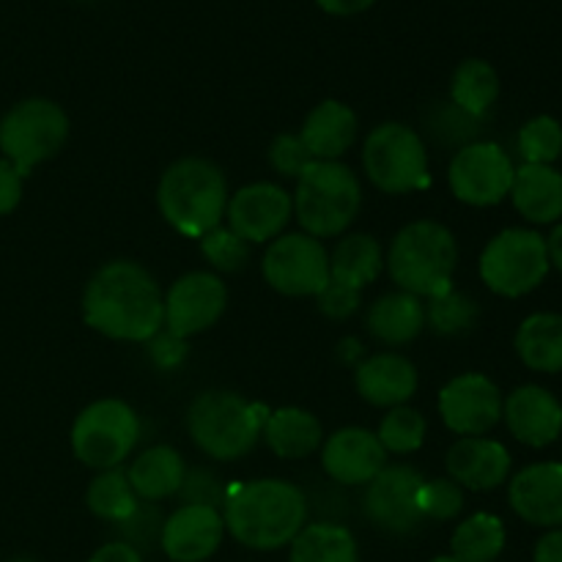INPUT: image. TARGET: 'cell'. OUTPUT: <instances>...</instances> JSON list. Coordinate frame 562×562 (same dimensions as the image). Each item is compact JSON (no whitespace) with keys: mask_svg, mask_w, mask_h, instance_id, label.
I'll return each mask as SVG.
<instances>
[{"mask_svg":"<svg viewBox=\"0 0 562 562\" xmlns=\"http://www.w3.org/2000/svg\"><path fill=\"white\" fill-rule=\"evenodd\" d=\"M82 318L110 340L148 344L162 329L165 294L157 278L137 261H110L82 291Z\"/></svg>","mask_w":562,"mask_h":562,"instance_id":"1","label":"cell"},{"mask_svg":"<svg viewBox=\"0 0 562 562\" xmlns=\"http://www.w3.org/2000/svg\"><path fill=\"white\" fill-rule=\"evenodd\" d=\"M220 514L225 530L241 547L274 552L300 536L307 521V499L296 483L261 477L231 488Z\"/></svg>","mask_w":562,"mask_h":562,"instance_id":"2","label":"cell"},{"mask_svg":"<svg viewBox=\"0 0 562 562\" xmlns=\"http://www.w3.org/2000/svg\"><path fill=\"white\" fill-rule=\"evenodd\" d=\"M228 179L212 159L181 157L165 168L157 184L159 214L181 236L201 239L223 225L228 209Z\"/></svg>","mask_w":562,"mask_h":562,"instance_id":"3","label":"cell"},{"mask_svg":"<svg viewBox=\"0 0 562 562\" xmlns=\"http://www.w3.org/2000/svg\"><path fill=\"white\" fill-rule=\"evenodd\" d=\"M390 278L398 291L415 296H439L453 289L459 267V245L448 225L437 220H417L395 234L384 258Z\"/></svg>","mask_w":562,"mask_h":562,"instance_id":"4","label":"cell"},{"mask_svg":"<svg viewBox=\"0 0 562 562\" xmlns=\"http://www.w3.org/2000/svg\"><path fill=\"white\" fill-rule=\"evenodd\" d=\"M269 409L231 390H206L187 409V431L203 456L239 461L256 450Z\"/></svg>","mask_w":562,"mask_h":562,"instance_id":"5","label":"cell"},{"mask_svg":"<svg viewBox=\"0 0 562 562\" xmlns=\"http://www.w3.org/2000/svg\"><path fill=\"white\" fill-rule=\"evenodd\" d=\"M294 217L316 239L344 236L362 206V184L344 162H311L296 179Z\"/></svg>","mask_w":562,"mask_h":562,"instance_id":"6","label":"cell"},{"mask_svg":"<svg viewBox=\"0 0 562 562\" xmlns=\"http://www.w3.org/2000/svg\"><path fill=\"white\" fill-rule=\"evenodd\" d=\"M69 137V115L53 99H22L0 119V151L25 179L36 165L47 162Z\"/></svg>","mask_w":562,"mask_h":562,"instance_id":"7","label":"cell"},{"mask_svg":"<svg viewBox=\"0 0 562 562\" xmlns=\"http://www.w3.org/2000/svg\"><path fill=\"white\" fill-rule=\"evenodd\" d=\"M362 170L376 190L406 195L428 187V151L412 126L384 121L362 143Z\"/></svg>","mask_w":562,"mask_h":562,"instance_id":"8","label":"cell"},{"mask_svg":"<svg viewBox=\"0 0 562 562\" xmlns=\"http://www.w3.org/2000/svg\"><path fill=\"white\" fill-rule=\"evenodd\" d=\"M140 439V420L121 398L88 404L71 426V453L91 470H115L124 464Z\"/></svg>","mask_w":562,"mask_h":562,"instance_id":"9","label":"cell"},{"mask_svg":"<svg viewBox=\"0 0 562 562\" xmlns=\"http://www.w3.org/2000/svg\"><path fill=\"white\" fill-rule=\"evenodd\" d=\"M547 239L536 231L505 228L483 247L481 280L499 296H525L536 291L549 274Z\"/></svg>","mask_w":562,"mask_h":562,"instance_id":"10","label":"cell"},{"mask_svg":"<svg viewBox=\"0 0 562 562\" xmlns=\"http://www.w3.org/2000/svg\"><path fill=\"white\" fill-rule=\"evenodd\" d=\"M269 289L283 296H318L329 283V252L311 234H283L269 241L261 261Z\"/></svg>","mask_w":562,"mask_h":562,"instance_id":"11","label":"cell"},{"mask_svg":"<svg viewBox=\"0 0 562 562\" xmlns=\"http://www.w3.org/2000/svg\"><path fill=\"white\" fill-rule=\"evenodd\" d=\"M514 173V162L497 143L472 140L450 159L448 184L467 206H497L510 195Z\"/></svg>","mask_w":562,"mask_h":562,"instance_id":"12","label":"cell"},{"mask_svg":"<svg viewBox=\"0 0 562 562\" xmlns=\"http://www.w3.org/2000/svg\"><path fill=\"white\" fill-rule=\"evenodd\" d=\"M426 483L420 470L409 464H387L362 494V514L376 530L390 536H409L420 530L423 519L417 492Z\"/></svg>","mask_w":562,"mask_h":562,"instance_id":"13","label":"cell"},{"mask_svg":"<svg viewBox=\"0 0 562 562\" xmlns=\"http://www.w3.org/2000/svg\"><path fill=\"white\" fill-rule=\"evenodd\" d=\"M228 289L214 272H187L165 291L162 327L176 338H195L223 318Z\"/></svg>","mask_w":562,"mask_h":562,"instance_id":"14","label":"cell"},{"mask_svg":"<svg viewBox=\"0 0 562 562\" xmlns=\"http://www.w3.org/2000/svg\"><path fill=\"white\" fill-rule=\"evenodd\" d=\"M503 393L483 373H461L439 390V417L459 437H486L503 420Z\"/></svg>","mask_w":562,"mask_h":562,"instance_id":"15","label":"cell"},{"mask_svg":"<svg viewBox=\"0 0 562 562\" xmlns=\"http://www.w3.org/2000/svg\"><path fill=\"white\" fill-rule=\"evenodd\" d=\"M294 217V201L291 192L274 181H256L228 198L225 220L234 234L250 245H263L283 234L289 220Z\"/></svg>","mask_w":562,"mask_h":562,"instance_id":"16","label":"cell"},{"mask_svg":"<svg viewBox=\"0 0 562 562\" xmlns=\"http://www.w3.org/2000/svg\"><path fill=\"white\" fill-rule=\"evenodd\" d=\"M322 467L338 486H368L387 467V450L368 428L346 426L324 439Z\"/></svg>","mask_w":562,"mask_h":562,"instance_id":"17","label":"cell"},{"mask_svg":"<svg viewBox=\"0 0 562 562\" xmlns=\"http://www.w3.org/2000/svg\"><path fill=\"white\" fill-rule=\"evenodd\" d=\"M225 521L209 505H181L165 519L159 547L173 562H203L220 549Z\"/></svg>","mask_w":562,"mask_h":562,"instance_id":"18","label":"cell"},{"mask_svg":"<svg viewBox=\"0 0 562 562\" xmlns=\"http://www.w3.org/2000/svg\"><path fill=\"white\" fill-rule=\"evenodd\" d=\"M510 508L527 525L562 527V461H541L516 472L508 488Z\"/></svg>","mask_w":562,"mask_h":562,"instance_id":"19","label":"cell"},{"mask_svg":"<svg viewBox=\"0 0 562 562\" xmlns=\"http://www.w3.org/2000/svg\"><path fill=\"white\" fill-rule=\"evenodd\" d=\"M510 453L503 442L488 437H461L445 456L448 477L470 492H492L510 475Z\"/></svg>","mask_w":562,"mask_h":562,"instance_id":"20","label":"cell"},{"mask_svg":"<svg viewBox=\"0 0 562 562\" xmlns=\"http://www.w3.org/2000/svg\"><path fill=\"white\" fill-rule=\"evenodd\" d=\"M503 420L521 445L547 448L562 434V404L547 387L525 384L503 401Z\"/></svg>","mask_w":562,"mask_h":562,"instance_id":"21","label":"cell"},{"mask_svg":"<svg viewBox=\"0 0 562 562\" xmlns=\"http://www.w3.org/2000/svg\"><path fill=\"white\" fill-rule=\"evenodd\" d=\"M417 368L409 357L398 351H379L357 366L355 384L362 401L379 409L406 406V401L417 393Z\"/></svg>","mask_w":562,"mask_h":562,"instance_id":"22","label":"cell"},{"mask_svg":"<svg viewBox=\"0 0 562 562\" xmlns=\"http://www.w3.org/2000/svg\"><path fill=\"white\" fill-rule=\"evenodd\" d=\"M357 115L338 99H324L305 115L300 137L316 162H340L357 140Z\"/></svg>","mask_w":562,"mask_h":562,"instance_id":"23","label":"cell"},{"mask_svg":"<svg viewBox=\"0 0 562 562\" xmlns=\"http://www.w3.org/2000/svg\"><path fill=\"white\" fill-rule=\"evenodd\" d=\"M510 201L530 223H558L562 217V173L552 165H521L514 173Z\"/></svg>","mask_w":562,"mask_h":562,"instance_id":"24","label":"cell"},{"mask_svg":"<svg viewBox=\"0 0 562 562\" xmlns=\"http://www.w3.org/2000/svg\"><path fill=\"white\" fill-rule=\"evenodd\" d=\"M261 439L278 459L300 461L322 450L324 428L313 412L302 406H283V409L269 412Z\"/></svg>","mask_w":562,"mask_h":562,"instance_id":"25","label":"cell"},{"mask_svg":"<svg viewBox=\"0 0 562 562\" xmlns=\"http://www.w3.org/2000/svg\"><path fill=\"white\" fill-rule=\"evenodd\" d=\"M368 333L384 346H406L426 329V305L420 296L393 291L379 296L368 311Z\"/></svg>","mask_w":562,"mask_h":562,"instance_id":"26","label":"cell"},{"mask_svg":"<svg viewBox=\"0 0 562 562\" xmlns=\"http://www.w3.org/2000/svg\"><path fill=\"white\" fill-rule=\"evenodd\" d=\"M184 475V459L170 445H154V448L143 450L126 470V477L143 503H159V499L179 494Z\"/></svg>","mask_w":562,"mask_h":562,"instance_id":"27","label":"cell"},{"mask_svg":"<svg viewBox=\"0 0 562 562\" xmlns=\"http://www.w3.org/2000/svg\"><path fill=\"white\" fill-rule=\"evenodd\" d=\"M384 250L376 236L349 234L329 252V280L362 291L382 274Z\"/></svg>","mask_w":562,"mask_h":562,"instance_id":"28","label":"cell"},{"mask_svg":"<svg viewBox=\"0 0 562 562\" xmlns=\"http://www.w3.org/2000/svg\"><path fill=\"white\" fill-rule=\"evenodd\" d=\"M516 355L530 371H562V316L560 313H532L516 329Z\"/></svg>","mask_w":562,"mask_h":562,"instance_id":"29","label":"cell"},{"mask_svg":"<svg viewBox=\"0 0 562 562\" xmlns=\"http://www.w3.org/2000/svg\"><path fill=\"white\" fill-rule=\"evenodd\" d=\"M291 562H360L349 527L335 521L305 525L291 541Z\"/></svg>","mask_w":562,"mask_h":562,"instance_id":"30","label":"cell"},{"mask_svg":"<svg viewBox=\"0 0 562 562\" xmlns=\"http://www.w3.org/2000/svg\"><path fill=\"white\" fill-rule=\"evenodd\" d=\"M499 97V75L488 60L470 58L453 71L450 99L472 119H483Z\"/></svg>","mask_w":562,"mask_h":562,"instance_id":"31","label":"cell"},{"mask_svg":"<svg viewBox=\"0 0 562 562\" xmlns=\"http://www.w3.org/2000/svg\"><path fill=\"white\" fill-rule=\"evenodd\" d=\"M86 503L88 510H91L97 519L121 525V521H126L135 514L137 505H140V497H137L135 488H132L126 470L115 467V470H102L91 483H88Z\"/></svg>","mask_w":562,"mask_h":562,"instance_id":"32","label":"cell"},{"mask_svg":"<svg viewBox=\"0 0 562 562\" xmlns=\"http://www.w3.org/2000/svg\"><path fill=\"white\" fill-rule=\"evenodd\" d=\"M453 558L459 562H494L505 549V525L494 514H475L456 527Z\"/></svg>","mask_w":562,"mask_h":562,"instance_id":"33","label":"cell"},{"mask_svg":"<svg viewBox=\"0 0 562 562\" xmlns=\"http://www.w3.org/2000/svg\"><path fill=\"white\" fill-rule=\"evenodd\" d=\"M426 431H428V423L420 412L412 409V406H395V409H390L387 415L382 417L376 437L387 453L409 456L423 448V442H426Z\"/></svg>","mask_w":562,"mask_h":562,"instance_id":"34","label":"cell"},{"mask_svg":"<svg viewBox=\"0 0 562 562\" xmlns=\"http://www.w3.org/2000/svg\"><path fill=\"white\" fill-rule=\"evenodd\" d=\"M477 316H481V311H477L475 302L453 289L439 296H431V302L426 305V324L434 333L448 335V338L470 333L475 327Z\"/></svg>","mask_w":562,"mask_h":562,"instance_id":"35","label":"cell"},{"mask_svg":"<svg viewBox=\"0 0 562 562\" xmlns=\"http://www.w3.org/2000/svg\"><path fill=\"white\" fill-rule=\"evenodd\" d=\"M525 165H552L562 154V124L552 115H536L519 132Z\"/></svg>","mask_w":562,"mask_h":562,"instance_id":"36","label":"cell"},{"mask_svg":"<svg viewBox=\"0 0 562 562\" xmlns=\"http://www.w3.org/2000/svg\"><path fill=\"white\" fill-rule=\"evenodd\" d=\"M201 252L217 272H241L250 263L252 245L241 239L228 225H217L201 236Z\"/></svg>","mask_w":562,"mask_h":562,"instance_id":"37","label":"cell"},{"mask_svg":"<svg viewBox=\"0 0 562 562\" xmlns=\"http://www.w3.org/2000/svg\"><path fill=\"white\" fill-rule=\"evenodd\" d=\"M417 505H420L423 519L450 521L464 510V488L450 477H434L426 481L417 492Z\"/></svg>","mask_w":562,"mask_h":562,"instance_id":"38","label":"cell"},{"mask_svg":"<svg viewBox=\"0 0 562 562\" xmlns=\"http://www.w3.org/2000/svg\"><path fill=\"white\" fill-rule=\"evenodd\" d=\"M311 162H316V159H313L311 151L305 148L300 132H296V135L294 132H283V135L274 137L272 146H269V165H272L280 176H285V179H300Z\"/></svg>","mask_w":562,"mask_h":562,"instance_id":"39","label":"cell"},{"mask_svg":"<svg viewBox=\"0 0 562 562\" xmlns=\"http://www.w3.org/2000/svg\"><path fill=\"white\" fill-rule=\"evenodd\" d=\"M179 497L184 505H209V508L220 510V505H225V497H228V488L223 486V481L212 470L192 467V470H187Z\"/></svg>","mask_w":562,"mask_h":562,"instance_id":"40","label":"cell"},{"mask_svg":"<svg viewBox=\"0 0 562 562\" xmlns=\"http://www.w3.org/2000/svg\"><path fill=\"white\" fill-rule=\"evenodd\" d=\"M360 300L362 291H355L349 285H340L335 280H329L322 294L316 296V305L327 318H349L360 307Z\"/></svg>","mask_w":562,"mask_h":562,"instance_id":"41","label":"cell"},{"mask_svg":"<svg viewBox=\"0 0 562 562\" xmlns=\"http://www.w3.org/2000/svg\"><path fill=\"white\" fill-rule=\"evenodd\" d=\"M148 344H151V360L157 362L159 368H176L187 355L184 338H176V335H170L168 329H165V333L159 329Z\"/></svg>","mask_w":562,"mask_h":562,"instance_id":"42","label":"cell"},{"mask_svg":"<svg viewBox=\"0 0 562 562\" xmlns=\"http://www.w3.org/2000/svg\"><path fill=\"white\" fill-rule=\"evenodd\" d=\"M22 201V176L9 159L0 157V217L14 212Z\"/></svg>","mask_w":562,"mask_h":562,"instance_id":"43","label":"cell"},{"mask_svg":"<svg viewBox=\"0 0 562 562\" xmlns=\"http://www.w3.org/2000/svg\"><path fill=\"white\" fill-rule=\"evenodd\" d=\"M88 562H143V554L137 552L132 543L113 541V543H104V547H99Z\"/></svg>","mask_w":562,"mask_h":562,"instance_id":"44","label":"cell"},{"mask_svg":"<svg viewBox=\"0 0 562 562\" xmlns=\"http://www.w3.org/2000/svg\"><path fill=\"white\" fill-rule=\"evenodd\" d=\"M316 3L318 9L327 11V14L333 16H355L371 9L376 0H316Z\"/></svg>","mask_w":562,"mask_h":562,"instance_id":"45","label":"cell"},{"mask_svg":"<svg viewBox=\"0 0 562 562\" xmlns=\"http://www.w3.org/2000/svg\"><path fill=\"white\" fill-rule=\"evenodd\" d=\"M536 562H562V530H552L538 541Z\"/></svg>","mask_w":562,"mask_h":562,"instance_id":"46","label":"cell"},{"mask_svg":"<svg viewBox=\"0 0 562 562\" xmlns=\"http://www.w3.org/2000/svg\"><path fill=\"white\" fill-rule=\"evenodd\" d=\"M547 256H549V267H554L558 272H562V223L554 225L552 234L547 236Z\"/></svg>","mask_w":562,"mask_h":562,"instance_id":"47","label":"cell"},{"mask_svg":"<svg viewBox=\"0 0 562 562\" xmlns=\"http://www.w3.org/2000/svg\"><path fill=\"white\" fill-rule=\"evenodd\" d=\"M431 562H459V560H456L453 554H445V558H434Z\"/></svg>","mask_w":562,"mask_h":562,"instance_id":"48","label":"cell"}]
</instances>
